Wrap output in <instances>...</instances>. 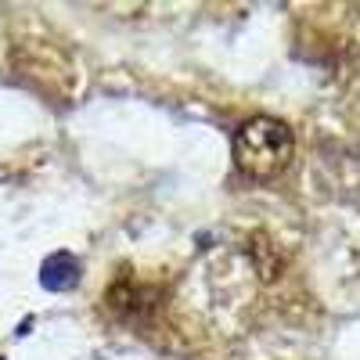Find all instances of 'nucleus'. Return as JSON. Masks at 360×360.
I'll use <instances>...</instances> for the list:
<instances>
[{
    "instance_id": "1",
    "label": "nucleus",
    "mask_w": 360,
    "mask_h": 360,
    "mask_svg": "<svg viewBox=\"0 0 360 360\" xmlns=\"http://www.w3.org/2000/svg\"><path fill=\"white\" fill-rule=\"evenodd\" d=\"M292 152H295V141L281 119L256 115L238 127V134H234V162L252 180L278 176L292 162Z\"/></svg>"
},
{
    "instance_id": "2",
    "label": "nucleus",
    "mask_w": 360,
    "mask_h": 360,
    "mask_svg": "<svg viewBox=\"0 0 360 360\" xmlns=\"http://www.w3.org/2000/svg\"><path fill=\"white\" fill-rule=\"evenodd\" d=\"M76 278H79V266H76V259L65 256V252L51 256V259L44 263V274H40V281H44L51 292H65V288H72Z\"/></svg>"
}]
</instances>
